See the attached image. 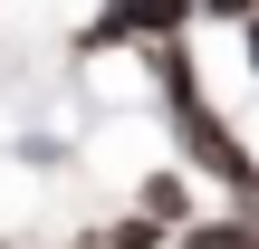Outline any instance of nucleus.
Wrapping results in <instances>:
<instances>
[{"label": "nucleus", "mask_w": 259, "mask_h": 249, "mask_svg": "<svg viewBox=\"0 0 259 249\" xmlns=\"http://www.w3.org/2000/svg\"><path fill=\"white\" fill-rule=\"evenodd\" d=\"M163 144L183 154L192 182H211L231 211L259 221V154H250V134H240L231 106H211V96H202V106H173V115H163Z\"/></svg>", "instance_id": "nucleus-1"}, {"label": "nucleus", "mask_w": 259, "mask_h": 249, "mask_svg": "<svg viewBox=\"0 0 259 249\" xmlns=\"http://www.w3.org/2000/svg\"><path fill=\"white\" fill-rule=\"evenodd\" d=\"M183 29H202V10L192 0H96L87 19H77V58H135V48H154V38H183Z\"/></svg>", "instance_id": "nucleus-2"}, {"label": "nucleus", "mask_w": 259, "mask_h": 249, "mask_svg": "<svg viewBox=\"0 0 259 249\" xmlns=\"http://www.w3.org/2000/svg\"><path fill=\"white\" fill-rule=\"evenodd\" d=\"M135 67H144V86H154V106H163V115H173V106H202V96H211V86H202L211 67H202L192 29H183V38H154V48H135Z\"/></svg>", "instance_id": "nucleus-3"}, {"label": "nucleus", "mask_w": 259, "mask_h": 249, "mask_svg": "<svg viewBox=\"0 0 259 249\" xmlns=\"http://www.w3.org/2000/svg\"><path fill=\"white\" fill-rule=\"evenodd\" d=\"M135 211H154L163 230H183V221H202V182L183 163H144L135 173Z\"/></svg>", "instance_id": "nucleus-4"}, {"label": "nucleus", "mask_w": 259, "mask_h": 249, "mask_svg": "<svg viewBox=\"0 0 259 249\" xmlns=\"http://www.w3.org/2000/svg\"><path fill=\"white\" fill-rule=\"evenodd\" d=\"M173 249H259V221L250 211H202V221H183Z\"/></svg>", "instance_id": "nucleus-5"}, {"label": "nucleus", "mask_w": 259, "mask_h": 249, "mask_svg": "<svg viewBox=\"0 0 259 249\" xmlns=\"http://www.w3.org/2000/svg\"><path fill=\"white\" fill-rule=\"evenodd\" d=\"M10 163H29V173H58V163H67V144H58V134H19V144H10Z\"/></svg>", "instance_id": "nucleus-6"}, {"label": "nucleus", "mask_w": 259, "mask_h": 249, "mask_svg": "<svg viewBox=\"0 0 259 249\" xmlns=\"http://www.w3.org/2000/svg\"><path fill=\"white\" fill-rule=\"evenodd\" d=\"M202 10V29H240V19H259V0H192Z\"/></svg>", "instance_id": "nucleus-7"}, {"label": "nucleus", "mask_w": 259, "mask_h": 249, "mask_svg": "<svg viewBox=\"0 0 259 249\" xmlns=\"http://www.w3.org/2000/svg\"><path fill=\"white\" fill-rule=\"evenodd\" d=\"M240 58H250V86H259V19H240Z\"/></svg>", "instance_id": "nucleus-8"}]
</instances>
